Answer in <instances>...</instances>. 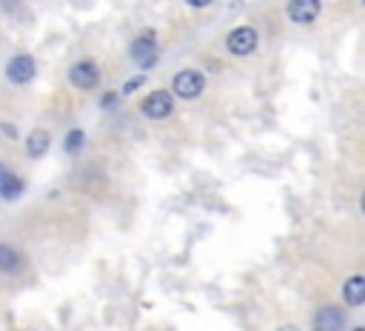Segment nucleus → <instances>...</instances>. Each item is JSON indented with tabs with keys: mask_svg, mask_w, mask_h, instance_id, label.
Instances as JSON below:
<instances>
[{
	"mask_svg": "<svg viewBox=\"0 0 365 331\" xmlns=\"http://www.w3.org/2000/svg\"><path fill=\"white\" fill-rule=\"evenodd\" d=\"M348 331H365V328H362V325H354V328H348Z\"/></svg>",
	"mask_w": 365,
	"mask_h": 331,
	"instance_id": "nucleus-20",
	"label": "nucleus"
},
{
	"mask_svg": "<svg viewBox=\"0 0 365 331\" xmlns=\"http://www.w3.org/2000/svg\"><path fill=\"white\" fill-rule=\"evenodd\" d=\"M23 194H26V180L17 171H6V177L0 180V200L17 203Z\"/></svg>",
	"mask_w": 365,
	"mask_h": 331,
	"instance_id": "nucleus-12",
	"label": "nucleus"
},
{
	"mask_svg": "<svg viewBox=\"0 0 365 331\" xmlns=\"http://www.w3.org/2000/svg\"><path fill=\"white\" fill-rule=\"evenodd\" d=\"M145 77L148 74H134V77H128L125 83H123V88H120V97H125V94H131V91H137L143 83H145Z\"/></svg>",
	"mask_w": 365,
	"mask_h": 331,
	"instance_id": "nucleus-15",
	"label": "nucleus"
},
{
	"mask_svg": "<svg viewBox=\"0 0 365 331\" xmlns=\"http://www.w3.org/2000/svg\"><path fill=\"white\" fill-rule=\"evenodd\" d=\"M174 106H177V100H174V94L168 88H151L140 100V114L148 123H163V120H168L174 114Z\"/></svg>",
	"mask_w": 365,
	"mask_h": 331,
	"instance_id": "nucleus-5",
	"label": "nucleus"
},
{
	"mask_svg": "<svg viewBox=\"0 0 365 331\" xmlns=\"http://www.w3.org/2000/svg\"><path fill=\"white\" fill-rule=\"evenodd\" d=\"M0 131H3L6 137H11V140H17V128H14L11 123H0Z\"/></svg>",
	"mask_w": 365,
	"mask_h": 331,
	"instance_id": "nucleus-17",
	"label": "nucleus"
},
{
	"mask_svg": "<svg viewBox=\"0 0 365 331\" xmlns=\"http://www.w3.org/2000/svg\"><path fill=\"white\" fill-rule=\"evenodd\" d=\"M339 297H342L345 308L365 305V274L362 271H354L351 277H345L342 280V288H339Z\"/></svg>",
	"mask_w": 365,
	"mask_h": 331,
	"instance_id": "nucleus-10",
	"label": "nucleus"
},
{
	"mask_svg": "<svg viewBox=\"0 0 365 331\" xmlns=\"http://www.w3.org/2000/svg\"><path fill=\"white\" fill-rule=\"evenodd\" d=\"M128 57H131V63L140 71H151L160 63V37H157V29H151V26L140 29L131 37V43H128Z\"/></svg>",
	"mask_w": 365,
	"mask_h": 331,
	"instance_id": "nucleus-1",
	"label": "nucleus"
},
{
	"mask_svg": "<svg viewBox=\"0 0 365 331\" xmlns=\"http://www.w3.org/2000/svg\"><path fill=\"white\" fill-rule=\"evenodd\" d=\"M311 325L317 331H348V311L336 302H325V305L314 308Z\"/></svg>",
	"mask_w": 365,
	"mask_h": 331,
	"instance_id": "nucleus-8",
	"label": "nucleus"
},
{
	"mask_svg": "<svg viewBox=\"0 0 365 331\" xmlns=\"http://www.w3.org/2000/svg\"><path fill=\"white\" fill-rule=\"evenodd\" d=\"M86 143H88V134H86V128H68L66 134H63V154L66 157H77V154H83L86 151Z\"/></svg>",
	"mask_w": 365,
	"mask_h": 331,
	"instance_id": "nucleus-13",
	"label": "nucleus"
},
{
	"mask_svg": "<svg viewBox=\"0 0 365 331\" xmlns=\"http://www.w3.org/2000/svg\"><path fill=\"white\" fill-rule=\"evenodd\" d=\"M26 268L29 254L11 240H0V277H23Z\"/></svg>",
	"mask_w": 365,
	"mask_h": 331,
	"instance_id": "nucleus-9",
	"label": "nucleus"
},
{
	"mask_svg": "<svg viewBox=\"0 0 365 331\" xmlns=\"http://www.w3.org/2000/svg\"><path fill=\"white\" fill-rule=\"evenodd\" d=\"M3 77L11 86H29L37 77V60L29 51H14L3 66Z\"/></svg>",
	"mask_w": 365,
	"mask_h": 331,
	"instance_id": "nucleus-6",
	"label": "nucleus"
},
{
	"mask_svg": "<svg viewBox=\"0 0 365 331\" xmlns=\"http://www.w3.org/2000/svg\"><path fill=\"white\" fill-rule=\"evenodd\" d=\"M66 80H68V86L77 88V91H97L100 83H103V68H100V63H97L94 57H77V60L68 66Z\"/></svg>",
	"mask_w": 365,
	"mask_h": 331,
	"instance_id": "nucleus-4",
	"label": "nucleus"
},
{
	"mask_svg": "<svg viewBox=\"0 0 365 331\" xmlns=\"http://www.w3.org/2000/svg\"><path fill=\"white\" fill-rule=\"evenodd\" d=\"M311 331H317V328H311Z\"/></svg>",
	"mask_w": 365,
	"mask_h": 331,
	"instance_id": "nucleus-22",
	"label": "nucleus"
},
{
	"mask_svg": "<svg viewBox=\"0 0 365 331\" xmlns=\"http://www.w3.org/2000/svg\"><path fill=\"white\" fill-rule=\"evenodd\" d=\"M51 148V131L48 128H31L26 137H23V154L29 160H43Z\"/></svg>",
	"mask_w": 365,
	"mask_h": 331,
	"instance_id": "nucleus-11",
	"label": "nucleus"
},
{
	"mask_svg": "<svg viewBox=\"0 0 365 331\" xmlns=\"http://www.w3.org/2000/svg\"><path fill=\"white\" fill-rule=\"evenodd\" d=\"M205 88H208V77H205V71H200L194 66L177 68L171 74V86H168V91L174 94V100H182V103L200 100L205 94Z\"/></svg>",
	"mask_w": 365,
	"mask_h": 331,
	"instance_id": "nucleus-2",
	"label": "nucleus"
},
{
	"mask_svg": "<svg viewBox=\"0 0 365 331\" xmlns=\"http://www.w3.org/2000/svg\"><path fill=\"white\" fill-rule=\"evenodd\" d=\"M277 331H302V328H299V325H291V322H288V325H279Z\"/></svg>",
	"mask_w": 365,
	"mask_h": 331,
	"instance_id": "nucleus-19",
	"label": "nucleus"
},
{
	"mask_svg": "<svg viewBox=\"0 0 365 331\" xmlns=\"http://www.w3.org/2000/svg\"><path fill=\"white\" fill-rule=\"evenodd\" d=\"M120 100H123V97H120V91H103V94H100V100H97V106H100L103 111H111V108H117V106H120Z\"/></svg>",
	"mask_w": 365,
	"mask_h": 331,
	"instance_id": "nucleus-14",
	"label": "nucleus"
},
{
	"mask_svg": "<svg viewBox=\"0 0 365 331\" xmlns=\"http://www.w3.org/2000/svg\"><path fill=\"white\" fill-rule=\"evenodd\" d=\"M257 49H259V31L251 23H240L222 37V51L234 60H248L257 54Z\"/></svg>",
	"mask_w": 365,
	"mask_h": 331,
	"instance_id": "nucleus-3",
	"label": "nucleus"
},
{
	"mask_svg": "<svg viewBox=\"0 0 365 331\" xmlns=\"http://www.w3.org/2000/svg\"><path fill=\"white\" fill-rule=\"evenodd\" d=\"M6 171H11V166H9V163H6V160H0V180H3V177H6Z\"/></svg>",
	"mask_w": 365,
	"mask_h": 331,
	"instance_id": "nucleus-18",
	"label": "nucleus"
},
{
	"mask_svg": "<svg viewBox=\"0 0 365 331\" xmlns=\"http://www.w3.org/2000/svg\"><path fill=\"white\" fill-rule=\"evenodd\" d=\"M3 3H14V0H3Z\"/></svg>",
	"mask_w": 365,
	"mask_h": 331,
	"instance_id": "nucleus-21",
	"label": "nucleus"
},
{
	"mask_svg": "<svg viewBox=\"0 0 365 331\" xmlns=\"http://www.w3.org/2000/svg\"><path fill=\"white\" fill-rule=\"evenodd\" d=\"M182 3H185L191 11H205L208 6H214V0H182Z\"/></svg>",
	"mask_w": 365,
	"mask_h": 331,
	"instance_id": "nucleus-16",
	"label": "nucleus"
},
{
	"mask_svg": "<svg viewBox=\"0 0 365 331\" xmlns=\"http://www.w3.org/2000/svg\"><path fill=\"white\" fill-rule=\"evenodd\" d=\"M285 17L294 26H314L322 11H325V0H285Z\"/></svg>",
	"mask_w": 365,
	"mask_h": 331,
	"instance_id": "nucleus-7",
	"label": "nucleus"
}]
</instances>
